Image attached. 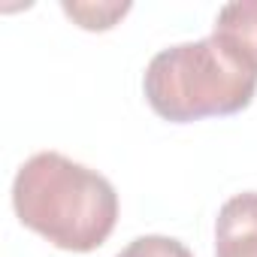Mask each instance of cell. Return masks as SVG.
Returning <instances> with one entry per match:
<instances>
[{
  "label": "cell",
  "mask_w": 257,
  "mask_h": 257,
  "mask_svg": "<svg viewBox=\"0 0 257 257\" xmlns=\"http://www.w3.org/2000/svg\"><path fill=\"white\" fill-rule=\"evenodd\" d=\"M13 206L25 227L64 251L100 248L118 221V194L106 176L61 152H37L13 182Z\"/></svg>",
  "instance_id": "cell-1"
},
{
  "label": "cell",
  "mask_w": 257,
  "mask_h": 257,
  "mask_svg": "<svg viewBox=\"0 0 257 257\" xmlns=\"http://www.w3.org/2000/svg\"><path fill=\"white\" fill-rule=\"evenodd\" d=\"M143 91L149 106L173 124L233 115L254 100L257 67L209 34L161 49L146 67Z\"/></svg>",
  "instance_id": "cell-2"
},
{
  "label": "cell",
  "mask_w": 257,
  "mask_h": 257,
  "mask_svg": "<svg viewBox=\"0 0 257 257\" xmlns=\"http://www.w3.org/2000/svg\"><path fill=\"white\" fill-rule=\"evenodd\" d=\"M215 257H257V191H242L221 206Z\"/></svg>",
  "instance_id": "cell-3"
},
{
  "label": "cell",
  "mask_w": 257,
  "mask_h": 257,
  "mask_svg": "<svg viewBox=\"0 0 257 257\" xmlns=\"http://www.w3.org/2000/svg\"><path fill=\"white\" fill-rule=\"evenodd\" d=\"M212 37L257 67V0H233L218 10Z\"/></svg>",
  "instance_id": "cell-4"
},
{
  "label": "cell",
  "mask_w": 257,
  "mask_h": 257,
  "mask_svg": "<svg viewBox=\"0 0 257 257\" xmlns=\"http://www.w3.org/2000/svg\"><path fill=\"white\" fill-rule=\"evenodd\" d=\"M61 10L85 31H109L118 19H124L131 13L127 0H106V4H79V0H64Z\"/></svg>",
  "instance_id": "cell-5"
},
{
  "label": "cell",
  "mask_w": 257,
  "mask_h": 257,
  "mask_svg": "<svg viewBox=\"0 0 257 257\" xmlns=\"http://www.w3.org/2000/svg\"><path fill=\"white\" fill-rule=\"evenodd\" d=\"M115 257H194L185 242L170 236H137L121 254Z\"/></svg>",
  "instance_id": "cell-6"
}]
</instances>
